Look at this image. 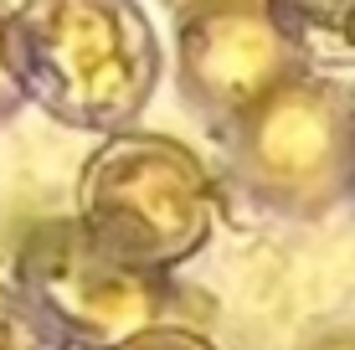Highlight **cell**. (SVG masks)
Segmentation results:
<instances>
[{"instance_id": "6da1fadb", "label": "cell", "mask_w": 355, "mask_h": 350, "mask_svg": "<svg viewBox=\"0 0 355 350\" xmlns=\"http://www.w3.org/2000/svg\"><path fill=\"white\" fill-rule=\"evenodd\" d=\"M26 93L67 124H124L150 98L160 46L134 0H26L6 26Z\"/></svg>"}, {"instance_id": "7a4b0ae2", "label": "cell", "mask_w": 355, "mask_h": 350, "mask_svg": "<svg viewBox=\"0 0 355 350\" xmlns=\"http://www.w3.org/2000/svg\"><path fill=\"white\" fill-rule=\"evenodd\" d=\"M211 186L180 144L155 134L114 139L83 170V222L114 263L165 268L211 232Z\"/></svg>"}, {"instance_id": "3957f363", "label": "cell", "mask_w": 355, "mask_h": 350, "mask_svg": "<svg viewBox=\"0 0 355 350\" xmlns=\"http://www.w3.org/2000/svg\"><path fill=\"white\" fill-rule=\"evenodd\" d=\"M180 62L201 98L227 108H252L278 82H288V46L278 42L263 6L252 0L196 10L180 36Z\"/></svg>"}, {"instance_id": "277c9868", "label": "cell", "mask_w": 355, "mask_h": 350, "mask_svg": "<svg viewBox=\"0 0 355 350\" xmlns=\"http://www.w3.org/2000/svg\"><path fill=\"white\" fill-rule=\"evenodd\" d=\"M252 160L284 186H314L340 175L345 160V108L320 82H278L252 103Z\"/></svg>"}, {"instance_id": "5b68a950", "label": "cell", "mask_w": 355, "mask_h": 350, "mask_svg": "<svg viewBox=\"0 0 355 350\" xmlns=\"http://www.w3.org/2000/svg\"><path fill=\"white\" fill-rule=\"evenodd\" d=\"M36 283L72 324L98 335H124L150 320V288L108 252H93V247L83 252L78 243L42 247Z\"/></svg>"}, {"instance_id": "8992f818", "label": "cell", "mask_w": 355, "mask_h": 350, "mask_svg": "<svg viewBox=\"0 0 355 350\" xmlns=\"http://www.w3.org/2000/svg\"><path fill=\"white\" fill-rule=\"evenodd\" d=\"M288 52L320 67H355V0H258Z\"/></svg>"}, {"instance_id": "52a82bcc", "label": "cell", "mask_w": 355, "mask_h": 350, "mask_svg": "<svg viewBox=\"0 0 355 350\" xmlns=\"http://www.w3.org/2000/svg\"><path fill=\"white\" fill-rule=\"evenodd\" d=\"M119 350H211V345L196 340V335H175V330L160 335V330H155V335H134V340H124Z\"/></svg>"}, {"instance_id": "ba28073f", "label": "cell", "mask_w": 355, "mask_h": 350, "mask_svg": "<svg viewBox=\"0 0 355 350\" xmlns=\"http://www.w3.org/2000/svg\"><path fill=\"white\" fill-rule=\"evenodd\" d=\"M0 350H36V345H31V335L21 330V320L0 315Z\"/></svg>"}, {"instance_id": "9c48e42d", "label": "cell", "mask_w": 355, "mask_h": 350, "mask_svg": "<svg viewBox=\"0 0 355 350\" xmlns=\"http://www.w3.org/2000/svg\"><path fill=\"white\" fill-rule=\"evenodd\" d=\"M180 6L196 16V10H211V6H248V0H180Z\"/></svg>"}, {"instance_id": "30bf717a", "label": "cell", "mask_w": 355, "mask_h": 350, "mask_svg": "<svg viewBox=\"0 0 355 350\" xmlns=\"http://www.w3.org/2000/svg\"><path fill=\"white\" fill-rule=\"evenodd\" d=\"M0 67H6V26H0Z\"/></svg>"}, {"instance_id": "8fae6325", "label": "cell", "mask_w": 355, "mask_h": 350, "mask_svg": "<svg viewBox=\"0 0 355 350\" xmlns=\"http://www.w3.org/2000/svg\"><path fill=\"white\" fill-rule=\"evenodd\" d=\"M335 350H355V345H335Z\"/></svg>"}]
</instances>
